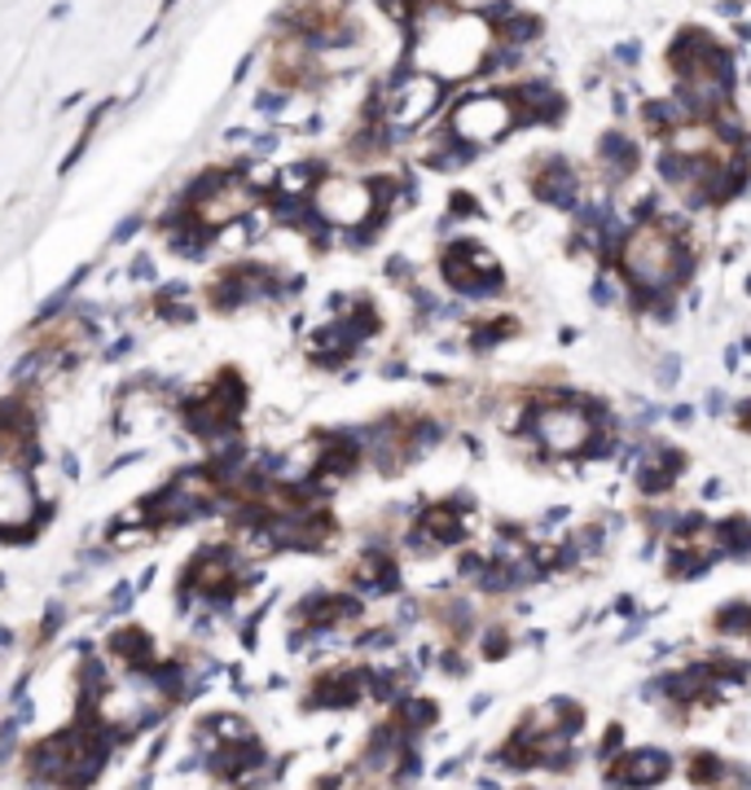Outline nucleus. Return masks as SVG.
<instances>
[{
    "label": "nucleus",
    "instance_id": "1",
    "mask_svg": "<svg viewBox=\"0 0 751 790\" xmlns=\"http://www.w3.org/2000/svg\"><path fill=\"white\" fill-rule=\"evenodd\" d=\"M615 269L628 282V290H676L681 294L699 277V251L690 237H673L660 220H642L628 228Z\"/></svg>",
    "mask_w": 751,
    "mask_h": 790
},
{
    "label": "nucleus",
    "instance_id": "2",
    "mask_svg": "<svg viewBox=\"0 0 751 790\" xmlns=\"http://www.w3.org/2000/svg\"><path fill=\"white\" fill-rule=\"evenodd\" d=\"M106 755H110L106 733L92 729L88 720H79L76 729H62V733L45 738L40 747H31V755H27V773H31L40 787L84 790L101 778Z\"/></svg>",
    "mask_w": 751,
    "mask_h": 790
},
{
    "label": "nucleus",
    "instance_id": "3",
    "mask_svg": "<svg viewBox=\"0 0 751 790\" xmlns=\"http://www.w3.org/2000/svg\"><path fill=\"white\" fill-rule=\"evenodd\" d=\"M445 128H449L452 142L470 145V149H484V145L506 142V137L519 128V115H515V106H510L506 92L484 88V92H466V97L452 106Z\"/></svg>",
    "mask_w": 751,
    "mask_h": 790
},
{
    "label": "nucleus",
    "instance_id": "4",
    "mask_svg": "<svg viewBox=\"0 0 751 790\" xmlns=\"http://www.w3.org/2000/svg\"><path fill=\"white\" fill-rule=\"evenodd\" d=\"M242 593V563L233 549H207L181 575V597L189 606H228Z\"/></svg>",
    "mask_w": 751,
    "mask_h": 790
},
{
    "label": "nucleus",
    "instance_id": "5",
    "mask_svg": "<svg viewBox=\"0 0 751 790\" xmlns=\"http://www.w3.org/2000/svg\"><path fill=\"white\" fill-rule=\"evenodd\" d=\"M685 475H690V452L660 439V435H651V439H642V457H637L628 479H633V492L642 501H664V497H673Z\"/></svg>",
    "mask_w": 751,
    "mask_h": 790
},
{
    "label": "nucleus",
    "instance_id": "6",
    "mask_svg": "<svg viewBox=\"0 0 751 790\" xmlns=\"http://www.w3.org/2000/svg\"><path fill=\"white\" fill-rule=\"evenodd\" d=\"M445 101V84L431 79V75L413 71L404 79H396L382 97V124L396 128V133H409V128H422Z\"/></svg>",
    "mask_w": 751,
    "mask_h": 790
},
{
    "label": "nucleus",
    "instance_id": "7",
    "mask_svg": "<svg viewBox=\"0 0 751 790\" xmlns=\"http://www.w3.org/2000/svg\"><path fill=\"white\" fill-rule=\"evenodd\" d=\"M531 194H536V203H545V207L572 216V212L581 207V198H585V185H581V172L572 167V158L545 154V158H536V167H531Z\"/></svg>",
    "mask_w": 751,
    "mask_h": 790
},
{
    "label": "nucleus",
    "instance_id": "8",
    "mask_svg": "<svg viewBox=\"0 0 751 790\" xmlns=\"http://www.w3.org/2000/svg\"><path fill=\"white\" fill-rule=\"evenodd\" d=\"M673 778V755L664 747H633L606 769V790H655Z\"/></svg>",
    "mask_w": 751,
    "mask_h": 790
},
{
    "label": "nucleus",
    "instance_id": "9",
    "mask_svg": "<svg viewBox=\"0 0 751 790\" xmlns=\"http://www.w3.org/2000/svg\"><path fill=\"white\" fill-rule=\"evenodd\" d=\"M365 694H374V672H370V667H343V672H325V676L312 685L308 703L339 712V708L361 703Z\"/></svg>",
    "mask_w": 751,
    "mask_h": 790
},
{
    "label": "nucleus",
    "instance_id": "10",
    "mask_svg": "<svg viewBox=\"0 0 751 790\" xmlns=\"http://www.w3.org/2000/svg\"><path fill=\"white\" fill-rule=\"evenodd\" d=\"M352 588L365 593V597H382V593H396L400 588V572H396V558L382 549V545H370L357 563H352Z\"/></svg>",
    "mask_w": 751,
    "mask_h": 790
},
{
    "label": "nucleus",
    "instance_id": "11",
    "mask_svg": "<svg viewBox=\"0 0 751 790\" xmlns=\"http://www.w3.org/2000/svg\"><path fill=\"white\" fill-rule=\"evenodd\" d=\"M637 167H642V145L633 142V137H624L620 128L615 133H606L598 142V172L606 185H624V181H633L637 176Z\"/></svg>",
    "mask_w": 751,
    "mask_h": 790
},
{
    "label": "nucleus",
    "instance_id": "12",
    "mask_svg": "<svg viewBox=\"0 0 751 790\" xmlns=\"http://www.w3.org/2000/svg\"><path fill=\"white\" fill-rule=\"evenodd\" d=\"M519 334H524L519 316H488V321H470L466 325V348L479 352V357H488V352H497L501 343H510Z\"/></svg>",
    "mask_w": 751,
    "mask_h": 790
},
{
    "label": "nucleus",
    "instance_id": "13",
    "mask_svg": "<svg viewBox=\"0 0 751 790\" xmlns=\"http://www.w3.org/2000/svg\"><path fill=\"white\" fill-rule=\"evenodd\" d=\"M563 545H567V554H572V567H589V563H598L602 554L611 549V531L598 523H581V527H567L563 531Z\"/></svg>",
    "mask_w": 751,
    "mask_h": 790
},
{
    "label": "nucleus",
    "instance_id": "14",
    "mask_svg": "<svg viewBox=\"0 0 751 790\" xmlns=\"http://www.w3.org/2000/svg\"><path fill=\"white\" fill-rule=\"evenodd\" d=\"M716 549H721V563H748L751 514H725V518H716Z\"/></svg>",
    "mask_w": 751,
    "mask_h": 790
},
{
    "label": "nucleus",
    "instance_id": "15",
    "mask_svg": "<svg viewBox=\"0 0 751 790\" xmlns=\"http://www.w3.org/2000/svg\"><path fill=\"white\" fill-rule=\"evenodd\" d=\"M589 303H594L598 312H624V303H628V282L620 277V269H598V273L589 277Z\"/></svg>",
    "mask_w": 751,
    "mask_h": 790
},
{
    "label": "nucleus",
    "instance_id": "16",
    "mask_svg": "<svg viewBox=\"0 0 751 790\" xmlns=\"http://www.w3.org/2000/svg\"><path fill=\"white\" fill-rule=\"evenodd\" d=\"M716 563H721V558L708 554V549H669L664 572H669V579H703Z\"/></svg>",
    "mask_w": 751,
    "mask_h": 790
},
{
    "label": "nucleus",
    "instance_id": "17",
    "mask_svg": "<svg viewBox=\"0 0 751 790\" xmlns=\"http://www.w3.org/2000/svg\"><path fill=\"white\" fill-rule=\"evenodd\" d=\"M712 628L721 637H751V602H725L716 615H712Z\"/></svg>",
    "mask_w": 751,
    "mask_h": 790
},
{
    "label": "nucleus",
    "instance_id": "18",
    "mask_svg": "<svg viewBox=\"0 0 751 790\" xmlns=\"http://www.w3.org/2000/svg\"><path fill=\"white\" fill-rule=\"evenodd\" d=\"M681 373H685V357L681 352H660V357L651 360V387L660 396H673L676 387H681Z\"/></svg>",
    "mask_w": 751,
    "mask_h": 790
},
{
    "label": "nucleus",
    "instance_id": "19",
    "mask_svg": "<svg viewBox=\"0 0 751 790\" xmlns=\"http://www.w3.org/2000/svg\"><path fill=\"white\" fill-rule=\"evenodd\" d=\"M730 409H734L730 391H721V387H708V391H703V404H699V413H703L708 422H721V418H730Z\"/></svg>",
    "mask_w": 751,
    "mask_h": 790
},
{
    "label": "nucleus",
    "instance_id": "20",
    "mask_svg": "<svg viewBox=\"0 0 751 790\" xmlns=\"http://www.w3.org/2000/svg\"><path fill=\"white\" fill-rule=\"evenodd\" d=\"M620 755H624V724H606V733H602L598 742V760L611 769Z\"/></svg>",
    "mask_w": 751,
    "mask_h": 790
},
{
    "label": "nucleus",
    "instance_id": "21",
    "mask_svg": "<svg viewBox=\"0 0 751 790\" xmlns=\"http://www.w3.org/2000/svg\"><path fill=\"white\" fill-rule=\"evenodd\" d=\"M484 659H492V663H497V659H506V654H510V650H515V637H510V633H506V628H488V633H484Z\"/></svg>",
    "mask_w": 751,
    "mask_h": 790
},
{
    "label": "nucleus",
    "instance_id": "22",
    "mask_svg": "<svg viewBox=\"0 0 751 790\" xmlns=\"http://www.w3.org/2000/svg\"><path fill=\"white\" fill-rule=\"evenodd\" d=\"M669 422L690 431V427L699 422V404H690V400H676V404H669Z\"/></svg>",
    "mask_w": 751,
    "mask_h": 790
},
{
    "label": "nucleus",
    "instance_id": "23",
    "mask_svg": "<svg viewBox=\"0 0 751 790\" xmlns=\"http://www.w3.org/2000/svg\"><path fill=\"white\" fill-rule=\"evenodd\" d=\"M725 492H730V484H725L721 475H712V479H708V484L699 488V501H708V505H712V501H721Z\"/></svg>",
    "mask_w": 751,
    "mask_h": 790
},
{
    "label": "nucleus",
    "instance_id": "24",
    "mask_svg": "<svg viewBox=\"0 0 751 790\" xmlns=\"http://www.w3.org/2000/svg\"><path fill=\"white\" fill-rule=\"evenodd\" d=\"M721 369H725V373H743V348H739V343H725V348H721Z\"/></svg>",
    "mask_w": 751,
    "mask_h": 790
},
{
    "label": "nucleus",
    "instance_id": "25",
    "mask_svg": "<svg viewBox=\"0 0 751 790\" xmlns=\"http://www.w3.org/2000/svg\"><path fill=\"white\" fill-rule=\"evenodd\" d=\"M637 58H642V45H637V40L615 45V62H620V67H637Z\"/></svg>",
    "mask_w": 751,
    "mask_h": 790
},
{
    "label": "nucleus",
    "instance_id": "26",
    "mask_svg": "<svg viewBox=\"0 0 751 790\" xmlns=\"http://www.w3.org/2000/svg\"><path fill=\"white\" fill-rule=\"evenodd\" d=\"M611 611H615L620 620H637V615H642V611H637V597H633V593H620V597L611 602Z\"/></svg>",
    "mask_w": 751,
    "mask_h": 790
},
{
    "label": "nucleus",
    "instance_id": "27",
    "mask_svg": "<svg viewBox=\"0 0 751 790\" xmlns=\"http://www.w3.org/2000/svg\"><path fill=\"white\" fill-rule=\"evenodd\" d=\"M576 339H581V330H576V325H563V330H558V343H563V348H572Z\"/></svg>",
    "mask_w": 751,
    "mask_h": 790
},
{
    "label": "nucleus",
    "instance_id": "28",
    "mask_svg": "<svg viewBox=\"0 0 751 790\" xmlns=\"http://www.w3.org/2000/svg\"><path fill=\"white\" fill-rule=\"evenodd\" d=\"M739 348H743V357H751V330L743 334V339H739Z\"/></svg>",
    "mask_w": 751,
    "mask_h": 790
},
{
    "label": "nucleus",
    "instance_id": "29",
    "mask_svg": "<svg viewBox=\"0 0 751 790\" xmlns=\"http://www.w3.org/2000/svg\"><path fill=\"white\" fill-rule=\"evenodd\" d=\"M743 294H748V299H751V273H748V277H743Z\"/></svg>",
    "mask_w": 751,
    "mask_h": 790
}]
</instances>
